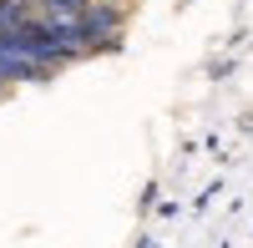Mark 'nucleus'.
Segmentation results:
<instances>
[]
</instances>
